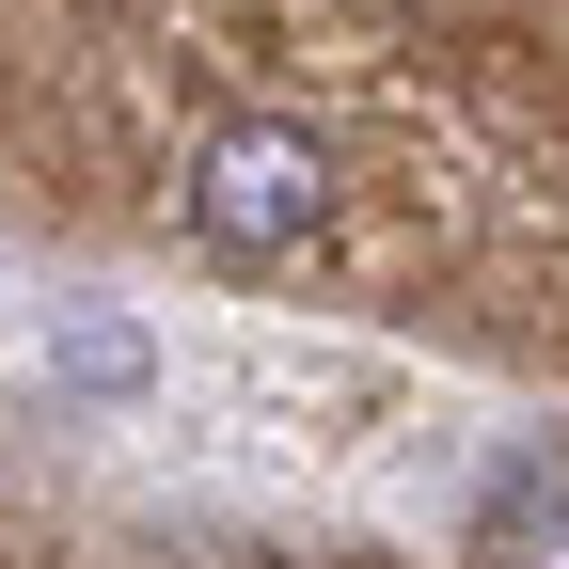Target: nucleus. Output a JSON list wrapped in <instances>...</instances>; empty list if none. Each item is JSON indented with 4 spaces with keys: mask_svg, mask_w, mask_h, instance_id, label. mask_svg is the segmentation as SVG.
I'll list each match as a JSON object with an SVG mask.
<instances>
[{
    "mask_svg": "<svg viewBox=\"0 0 569 569\" xmlns=\"http://www.w3.org/2000/svg\"><path fill=\"white\" fill-rule=\"evenodd\" d=\"M490 553H507V569H569V475H522L507 522H490Z\"/></svg>",
    "mask_w": 569,
    "mask_h": 569,
    "instance_id": "2",
    "label": "nucleus"
},
{
    "mask_svg": "<svg viewBox=\"0 0 569 569\" xmlns=\"http://www.w3.org/2000/svg\"><path fill=\"white\" fill-rule=\"evenodd\" d=\"M174 222L206 238V253H301L317 222H332V159L301 127H206L190 159H174Z\"/></svg>",
    "mask_w": 569,
    "mask_h": 569,
    "instance_id": "1",
    "label": "nucleus"
}]
</instances>
